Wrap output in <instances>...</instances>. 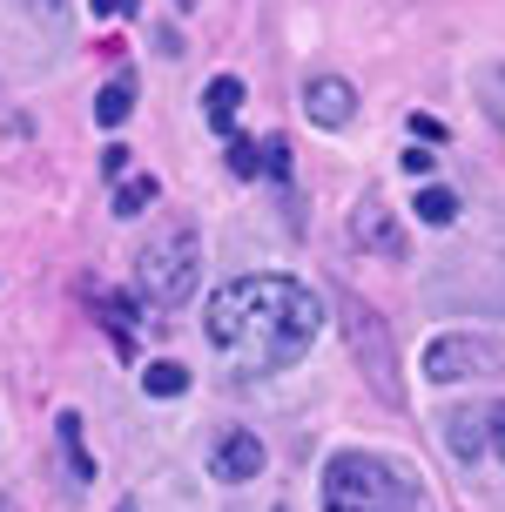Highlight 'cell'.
<instances>
[{
	"instance_id": "6da1fadb",
	"label": "cell",
	"mask_w": 505,
	"mask_h": 512,
	"mask_svg": "<svg viewBox=\"0 0 505 512\" xmlns=\"http://www.w3.org/2000/svg\"><path fill=\"white\" fill-rule=\"evenodd\" d=\"M202 331H209L216 351L236 358L243 378H270V371H290V364L317 344L324 304H317V290H303L297 277H236L209 297Z\"/></svg>"
},
{
	"instance_id": "7a4b0ae2",
	"label": "cell",
	"mask_w": 505,
	"mask_h": 512,
	"mask_svg": "<svg viewBox=\"0 0 505 512\" xmlns=\"http://www.w3.org/2000/svg\"><path fill=\"white\" fill-rule=\"evenodd\" d=\"M324 512H418V486L391 459L337 452L324 465Z\"/></svg>"
},
{
	"instance_id": "3957f363",
	"label": "cell",
	"mask_w": 505,
	"mask_h": 512,
	"mask_svg": "<svg viewBox=\"0 0 505 512\" xmlns=\"http://www.w3.org/2000/svg\"><path fill=\"white\" fill-rule=\"evenodd\" d=\"M196 277H202V243H196L189 223H169V230L149 236L142 256H135V283H142V297L155 310H182L196 297Z\"/></svg>"
},
{
	"instance_id": "277c9868",
	"label": "cell",
	"mask_w": 505,
	"mask_h": 512,
	"mask_svg": "<svg viewBox=\"0 0 505 512\" xmlns=\"http://www.w3.org/2000/svg\"><path fill=\"white\" fill-rule=\"evenodd\" d=\"M505 351L492 344V337H431L425 351V378L431 384H465V378H485V371H499Z\"/></svg>"
},
{
	"instance_id": "5b68a950",
	"label": "cell",
	"mask_w": 505,
	"mask_h": 512,
	"mask_svg": "<svg viewBox=\"0 0 505 512\" xmlns=\"http://www.w3.org/2000/svg\"><path fill=\"white\" fill-rule=\"evenodd\" d=\"M344 304V324H351L357 351H364V364H371V384H378V398H391V405H404V384H398V364H391V351H384L378 324H371V310L357 304V297H337Z\"/></svg>"
},
{
	"instance_id": "8992f818",
	"label": "cell",
	"mask_w": 505,
	"mask_h": 512,
	"mask_svg": "<svg viewBox=\"0 0 505 512\" xmlns=\"http://www.w3.org/2000/svg\"><path fill=\"white\" fill-rule=\"evenodd\" d=\"M209 472H216L223 486H250L256 472H263V438H256V432H229V438H216V452H209Z\"/></svg>"
},
{
	"instance_id": "52a82bcc",
	"label": "cell",
	"mask_w": 505,
	"mask_h": 512,
	"mask_svg": "<svg viewBox=\"0 0 505 512\" xmlns=\"http://www.w3.org/2000/svg\"><path fill=\"white\" fill-rule=\"evenodd\" d=\"M303 115L317 128H344L357 115V95H351V81H337V75H317L310 88H303Z\"/></svg>"
},
{
	"instance_id": "ba28073f",
	"label": "cell",
	"mask_w": 505,
	"mask_h": 512,
	"mask_svg": "<svg viewBox=\"0 0 505 512\" xmlns=\"http://www.w3.org/2000/svg\"><path fill=\"white\" fill-rule=\"evenodd\" d=\"M351 230H357V243H364V250H378V256H404V230L398 223H384V209L378 203H364L351 216Z\"/></svg>"
},
{
	"instance_id": "9c48e42d",
	"label": "cell",
	"mask_w": 505,
	"mask_h": 512,
	"mask_svg": "<svg viewBox=\"0 0 505 512\" xmlns=\"http://www.w3.org/2000/svg\"><path fill=\"white\" fill-rule=\"evenodd\" d=\"M485 425H492V411H479V405L452 411V418H445V445H452L458 459H479L485 452Z\"/></svg>"
},
{
	"instance_id": "30bf717a",
	"label": "cell",
	"mask_w": 505,
	"mask_h": 512,
	"mask_svg": "<svg viewBox=\"0 0 505 512\" xmlns=\"http://www.w3.org/2000/svg\"><path fill=\"white\" fill-rule=\"evenodd\" d=\"M236 108H243V81H236V75H216L209 88H202V122L216 128V135H229Z\"/></svg>"
},
{
	"instance_id": "8fae6325",
	"label": "cell",
	"mask_w": 505,
	"mask_h": 512,
	"mask_svg": "<svg viewBox=\"0 0 505 512\" xmlns=\"http://www.w3.org/2000/svg\"><path fill=\"white\" fill-rule=\"evenodd\" d=\"M128 108H135V75H115V81L95 95V122H101V128H122Z\"/></svg>"
},
{
	"instance_id": "7c38bea8",
	"label": "cell",
	"mask_w": 505,
	"mask_h": 512,
	"mask_svg": "<svg viewBox=\"0 0 505 512\" xmlns=\"http://www.w3.org/2000/svg\"><path fill=\"white\" fill-rule=\"evenodd\" d=\"M54 438H61V452H68V465H75V486H88V479H95V459H88V445H81V418L75 411L54 418Z\"/></svg>"
},
{
	"instance_id": "4fadbf2b",
	"label": "cell",
	"mask_w": 505,
	"mask_h": 512,
	"mask_svg": "<svg viewBox=\"0 0 505 512\" xmlns=\"http://www.w3.org/2000/svg\"><path fill=\"white\" fill-rule=\"evenodd\" d=\"M142 391H149V398H182V391H189V364L155 358L149 371H142Z\"/></svg>"
},
{
	"instance_id": "5bb4252c",
	"label": "cell",
	"mask_w": 505,
	"mask_h": 512,
	"mask_svg": "<svg viewBox=\"0 0 505 512\" xmlns=\"http://www.w3.org/2000/svg\"><path fill=\"white\" fill-rule=\"evenodd\" d=\"M418 223H431V230H445V223H458V196L452 189H438V182H431V189H418Z\"/></svg>"
},
{
	"instance_id": "9a60e30c",
	"label": "cell",
	"mask_w": 505,
	"mask_h": 512,
	"mask_svg": "<svg viewBox=\"0 0 505 512\" xmlns=\"http://www.w3.org/2000/svg\"><path fill=\"white\" fill-rule=\"evenodd\" d=\"M149 203H155V176H128L115 189V216H142Z\"/></svg>"
},
{
	"instance_id": "2e32d148",
	"label": "cell",
	"mask_w": 505,
	"mask_h": 512,
	"mask_svg": "<svg viewBox=\"0 0 505 512\" xmlns=\"http://www.w3.org/2000/svg\"><path fill=\"white\" fill-rule=\"evenodd\" d=\"M256 155H263V169H256V176H290V142H283V135H270V142H256Z\"/></svg>"
},
{
	"instance_id": "e0dca14e",
	"label": "cell",
	"mask_w": 505,
	"mask_h": 512,
	"mask_svg": "<svg viewBox=\"0 0 505 512\" xmlns=\"http://www.w3.org/2000/svg\"><path fill=\"white\" fill-rule=\"evenodd\" d=\"M263 169V155H256L250 135H229V176H256Z\"/></svg>"
},
{
	"instance_id": "ac0fdd59",
	"label": "cell",
	"mask_w": 505,
	"mask_h": 512,
	"mask_svg": "<svg viewBox=\"0 0 505 512\" xmlns=\"http://www.w3.org/2000/svg\"><path fill=\"white\" fill-rule=\"evenodd\" d=\"M479 88H485V108H492V122L505 128V68H485Z\"/></svg>"
},
{
	"instance_id": "d6986e66",
	"label": "cell",
	"mask_w": 505,
	"mask_h": 512,
	"mask_svg": "<svg viewBox=\"0 0 505 512\" xmlns=\"http://www.w3.org/2000/svg\"><path fill=\"white\" fill-rule=\"evenodd\" d=\"M398 162H404V176H431V169H438V155H431V142H418V149H404Z\"/></svg>"
},
{
	"instance_id": "ffe728a7",
	"label": "cell",
	"mask_w": 505,
	"mask_h": 512,
	"mask_svg": "<svg viewBox=\"0 0 505 512\" xmlns=\"http://www.w3.org/2000/svg\"><path fill=\"white\" fill-rule=\"evenodd\" d=\"M88 7H95L101 21H128V14H135V7H142V0H88Z\"/></svg>"
},
{
	"instance_id": "44dd1931",
	"label": "cell",
	"mask_w": 505,
	"mask_h": 512,
	"mask_svg": "<svg viewBox=\"0 0 505 512\" xmlns=\"http://www.w3.org/2000/svg\"><path fill=\"white\" fill-rule=\"evenodd\" d=\"M411 135H418V142H445V122H438V115H411Z\"/></svg>"
},
{
	"instance_id": "7402d4cb",
	"label": "cell",
	"mask_w": 505,
	"mask_h": 512,
	"mask_svg": "<svg viewBox=\"0 0 505 512\" xmlns=\"http://www.w3.org/2000/svg\"><path fill=\"white\" fill-rule=\"evenodd\" d=\"M122 169H128V149H101V176L122 182Z\"/></svg>"
},
{
	"instance_id": "603a6c76",
	"label": "cell",
	"mask_w": 505,
	"mask_h": 512,
	"mask_svg": "<svg viewBox=\"0 0 505 512\" xmlns=\"http://www.w3.org/2000/svg\"><path fill=\"white\" fill-rule=\"evenodd\" d=\"M485 432H492V445H499V459H505V405H492V425Z\"/></svg>"
},
{
	"instance_id": "cb8c5ba5",
	"label": "cell",
	"mask_w": 505,
	"mask_h": 512,
	"mask_svg": "<svg viewBox=\"0 0 505 512\" xmlns=\"http://www.w3.org/2000/svg\"><path fill=\"white\" fill-rule=\"evenodd\" d=\"M21 7H34L41 21H54V14H61V0H21Z\"/></svg>"
},
{
	"instance_id": "d4e9b609",
	"label": "cell",
	"mask_w": 505,
	"mask_h": 512,
	"mask_svg": "<svg viewBox=\"0 0 505 512\" xmlns=\"http://www.w3.org/2000/svg\"><path fill=\"white\" fill-rule=\"evenodd\" d=\"M115 512H142V506H135V499H122V506H115Z\"/></svg>"
},
{
	"instance_id": "484cf974",
	"label": "cell",
	"mask_w": 505,
	"mask_h": 512,
	"mask_svg": "<svg viewBox=\"0 0 505 512\" xmlns=\"http://www.w3.org/2000/svg\"><path fill=\"white\" fill-rule=\"evenodd\" d=\"M176 7H196V0H176Z\"/></svg>"
},
{
	"instance_id": "4316f807",
	"label": "cell",
	"mask_w": 505,
	"mask_h": 512,
	"mask_svg": "<svg viewBox=\"0 0 505 512\" xmlns=\"http://www.w3.org/2000/svg\"><path fill=\"white\" fill-rule=\"evenodd\" d=\"M0 512H7V506H0Z\"/></svg>"
}]
</instances>
